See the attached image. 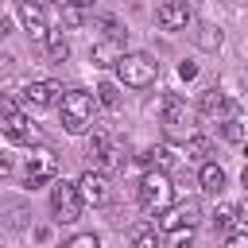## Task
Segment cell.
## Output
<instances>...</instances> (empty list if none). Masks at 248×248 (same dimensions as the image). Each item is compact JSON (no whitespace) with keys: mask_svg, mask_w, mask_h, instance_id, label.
Returning <instances> with one entry per match:
<instances>
[{"mask_svg":"<svg viewBox=\"0 0 248 248\" xmlns=\"http://www.w3.org/2000/svg\"><path fill=\"white\" fill-rule=\"evenodd\" d=\"M194 74H198V66H194V62H182V66H178V78H182V81H190Z\"/></svg>","mask_w":248,"mask_h":248,"instance_id":"obj_29","label":"cell"},{"mask_svg":"<svg viewBox=\"0 0 248 248\" xmlns=\"http://www.w3.org/2000/svg\"><path fill=\"white\" fill-rule=\"evenodd\" d=\"M81 19H85V8H81V4H70V0H62V23H66V27H78Z\"/></svg>","mask_w":248,"mask_h":248,"instance_id":"obj_21","label":"cell"},{"mask_svg":"<svg viewBox=\"0 0 248 248\" xmlns=\"http://www.w3.org/2000/svg\"><path fill=\"white\" fill-rule=\"evenodd\" d=\"M58 174V155L50 151V147H31V155H27V163H23V182L27 186H43V182H50Z\"/></svg>","mask_w":248,"mask_h":248,"instance_id":"obj_7","label":"cell"},{"mask_svg":"<svg viewBox=\"0 0 248 248\" xmlns=\"http://www.w3.org/2000/svg\"><path fill=\"white\" fill-rule=\"evenodd\" d=\"M81 205H85V198H81V190H78V182H54L50 186V209H54V217L58 221H78L81 217Z\"/></svg>","mask_w":248,"mask_h":248,"instance_id":"obj_4","label":"cell"},{"mask_svg":"<svg viewBox=\"0 0 248 248\" xmlns=\"http://www.w3.org/2000/svg\"><path fill=\"white\" fill-rule=\"evenodd\" d=\"M205 35H202V46L205 50H213V46H221V31H213V27H202Z\"/></svg>","mask_w":248,"mask_h":248,"instance_id":"obj_28","label":"cell"},{"mask_svg":"<svg viewBox=\"0 0 248 248\" xmlns=\"http://www.w3.org/2000/svg\"><path fill=\"white\" fill-rule=\"evenodd\" d=\"M140 205L147 213H167L174 205V186H170L167 170H143V178H140Z\"/></svg>","mask_w":248,"mask_h":248,"instance_id":"obj_1","label":"cell"},{"mask_svg":"<svg viewBox=\"0 0 248 248\" xmlns=\"http://www.w3.org/2000/svg\"><path fill=\"white\" fill-rule=\"evenodd\" d=\"M198 182H202V190H209V194H221V190H225V170H221L217 163H202V170H198Z\"/></svg>","mask_w":248,"mask_h":248,"instance_id":"obj_16","label":"cell"},{"mask_svg":"<svg viewBox=\"0 0 248 248\" xmlns=\"http://www.w3.org/2000/svg\"><path fill=\"white\" fill-rule=\"evenodd\" d=\"M240 221V205H229V202H221L217 209H213V225L217 229H232Z\"/></svg>","mask_w":248,"mask_h":248,"instance_id":"obj_19","label":"cell"},{"mask_svg":"<svg viewBox=\"0 0 248 248\" xmlns=\"http://www.w3.org/2000/svg\"><path fill=\"white\" fill-rule=\"evenodd\" d=\"M66 93H62V85H54V81H31L27 89H23V101L27 105H35V108H46V105H58Z\"/></svg>","mask_w":248,"mask_h":248,"instance_id":"obj_12","label":"cell"},{"mask_svg":"<svg viewBox=\"0 0 248 248\" xmlns=\"http://www.w3.org/2000/svg\"><path fill=\"white\" fill-rule=\"evenodd\" d=\"M89 155L97 159L101 170H120V167H124V147H120V140L108 136V132H97V136L89 140Z\"/></svg>","mask_w":248,"mask_h":248,"instance_id":"obj_8","label":"cell"},{"mask_svg":"<svg viewBox=\"0 0 248 248\" xmlns=\"http://www.w3.org/2000/svg\"><path fill=\"white\" fill-rule=\"evenodd\" d=\"M19 19H23V27H27V35L35 43H46L50 39V27L43 19V4H19Z\"/></svg>","mask_w":248,"mask_h":248,"instance_id":"obj_13","label":"cell"},{"mask_svg":"<svg viewBox=\"0 0 248 248\" xmlns=\"http://www.w3.org/2000/svg\"><path fill=\"white\" fill-rule=\"evenodd\" d=\"M116 74H120V81H124V85H132V89H143V85H151V81H155V74H159V62H155L151 54H140V50H132V54H124V58L116 62Z\"/></svg>","mask_w":248,"mask_h":248,"instance_id":"obj_3","label":"cell"},{"mask_svg":"<svg viewBox=\"0 0 248 248\" xmlns=\"http://www.w3.org/2000/svg\"><path fill=\"white\" fill-rule=\"evenodd\" d=\"M70 4H81V8H89V4H93V0H70Z\"/></svg>","mask_w":248,"mask_h":248,"instance_id":"obj_31","label":"cell"},{"mask_svg":"<svg viewBox=\"0 0 248 248\" xmlns=\"http://www.w3.org/2000/svg\"><path fill=\"white\" fill-rule=\"evenodd\" d=\"M190 19H194V16H190V4H186V0H163V4L155 8V23H159L163 31H182Z\"/></svg>","mask_w":248,"mask_h":248,"instance_id":"obj_10","label":"cell"},{"mask_svg":"<svg viewBox=\"0 0 248 248\" xmlns=\"http://www.w3.org/2000/svg\"><path fill=\"white\" fill-rule=\"evenodd\" d=\"M244 190H248V167H244Z\"/></svg>","mask_w":248,"mask_h":248,"instance_id":"obj_32","label":"cell"},{"mask_svg":"<svg viewBox=\"0 0 248 248\" xmlns=\"http://www.w3.org/2000/svg\"><path fill=\"white\" fill-rule=\"evenodd\" d=\"M0 128H4V136H8V140H19V143L39 140L35 124H31V120L16 108V101H12V97H4V101H0Z\"/></svg>","mask_w":248,"mask_h":248,"instance_id":"obj_6","label":"cell"},{"mask_svg":"<svg viewBox=\"0 0 248 248\" xmlns=\"http://www.w3.org/2000/svg\"><path fill=\"white\" fill-rule=\"evenodd\" d=\"M35 4H58V0H35Z\"/></svg>","mask_w":248,"mask_h":248,"instance_id":"obj_33","label":"cell"},{"mask_svg":"<svg viewBox=\"0 0 248 248\" xmlns=\"http://www.w3.org/2000/svg\"><path fill=\"white\" fill-rule=\"evenodd\" d=\"M198 205L194 202H182V205H170L167 213H163V229L167 232H174V229H182V225H198Z\"/></svg>","mask_w":248,"mask_h":248,"instance_id":"obj_14","label":"cell"},{"mask_svg":"<svg viewBox=\"0 0 248 248\" xmlns=\"http://www.w3.org/2000/svg\"><path fill=\"white\" fill-rule=\"evenodd\" d=\"M66 248H101V240H97L93 232H78V236L66 240Z\"/></svg>","mask_w":248,"mask_h":248,"instance_id":"obj_25","label":"cell"},{"mask_svg":"<svg viewBox=\"0 0 248 248\" xmlns=\"http://www.w3.org/2000/svg\"><path fill=\"white\" fill-rule=\"evenodd\" d=\"M244 159H248V143H244Z\"/></svg>","mask_w":248,"mask_h":248,"instance_id":"obj_34","label":"cell"},{"mask_svg":"<svg viewBox=\"0 0 248 248\" xmlns=\"http://www.w3.org/2000/svg\"><path fill=\"white\" fill-rule=\"evenodd\" d=\"M89 124H93V97L85 89H70L62 97V128L70 136H81Z\"/></svg>","mask_w":248,"mask_h":248,"instance_id":"obj_2","label":"cell"},{"mask_svg":"<svg viewBox=\"0 0 248 248\" xmlns=\"http://www.w3.org/2000/svg\"><path fill=\"white\" fill-rule=\"evenodd\" d=\"M167 248H194V225H182V229H174Z\"/></svg>","mask_w":248,"mask_h":248,"instance_id":"obj_22","label":"cell"},{"mask_svg":"<svg viewBox=\"0 0 248 248\" xmlns=\"http://www.w3.org/2000/svg\"><path fill=\"white\" fill-rule=\"evenodd\" d=\"M132 248H159V232H155V229H136Z\"/></svg>","mask_w":248,"mask_h":248,"instance_id":"obj_23","label":"cell"},{"mask_svg":"<svg viewBox=\"0 0 248 248\" xmlns=\"http://www.w3.org/2000/svg\"><path fill=\"white\" fill-rule=\"evenodd\" d=\"M43 46H46V54H50L54 62H66V58H70V43L62 39V31H50V39H46Z\"/></svg>","mask_w":248,"mask_h":248,"instance_id":"obj_20","label":"cell"},{"mask_svg":"<svg viewBox=\"0 0 248 248\" xmlns=\"http://www.w3.org/2000/svg\"><path fill=\"white\" fill-rule=\"evenodd\" d=\"M93 27L101 31V39H120V43H124V27H120V19H116V16H97V19H93Z\"/></svg>","mask_w":248,"mask_h":248,"instance_id":"obj_18","label":"cell"},{"mask_svg":"<svg viewBox=\"0 0 248 248\" xmlns=\"http://www.w3.org/2000/svg\"><path fill=\"white\" fill-rule=\"evenodd\" d=\"M240 225H244V229H248V202H244V205H240Z\"/></svg>","mask_w":248,"mask_h":248,"instance_id":"obj_30","label":"cell"},{"mask_svg":"<svg viewBox=\"0 0 248 248\" xmlns=\"http://www.w3.org/2000/svg\"><path fill=\"white\" fill-rule=\"evenodd\" d=\"M78 190L85 198V205H108L112 202V182H108V170H85L78 178Z\"/></svg>","mask_w":248,"mask_h":248,"instance_id":"obj_9","label":"cell"},{"mask_svg":"<svg viewBox=\"0 0 248 248\" xmlns=\"http://www.w3.org/2000/svg\"><path fill=\"white\" fill-rule=\"evenodd\" d=\"M140 163H143L147 170H167V167L174 163V155H170L167 147H147V151L140 155Z\"/></svg>","mask_w":248,"mask_h":248,"instance_id":"obj_17","label":"cell"},{"mask_svg":"<svg viewBox=\"0 0 248 248\" xmlns=\"http://www.w3.org/2000/svg\"><path fill=\"white\" fill-rule=\"evenodd\" d=\"M163 132L170 140H182V143L190 140V108H186V101L178 93L163 97Z\"/></svg>","mask_w":248,"mask_h":248,"instance_id":"obj_5","label":"cell"},{"mask_svg":"<svg viewBox=\"0 0 248 248\" xmlns=\"http://www.w3.org/2000/svg\"><path fill=\"white\" fill-rule=\"evenodd\" d=\"M198 112L205 116V120H217V124H225L229 116H236V105L221 93V89H205L202 93V105H198Z\"/></svg>","mask_w":248,"mask_h":248,"instance_id":"obj_11","label":"cell"},{"mask_svg":"<svg viewBox=\"0 0 248 248\" xmlns=\"http://www.w3.org/2000/svg\"><path fill=\"white\" fill-rule=\"evenodd\" d=\"M89 58H93V66H116V62L124 58L120 39H97L93 50H89Z\"/></svg>","mask_w":248,"mask_h":248,"instance_id":"obj_15","label":"cell"},{"mask_svg":"<svg viewBox=\"0 0 248 248\" xmlns=\"http://www.w3.org/2000/svg\"><path fill=\"white\" fill-rule=\"evenodd\" d=\"M225 248H248V229H232L229 240H225Z\"/></svg>","mask_w":248,"mask_h":248,"instance_id":"obj_27","label":"cell"},{"mask_svg":"<svg viewBox=\"0 0 248 248\" xmlns=\"http://www.w3.org/2000/svg\"><path fill=\"white\" fill-rule=\"evenodd\" d=\"M97 101H101V105H108V108H116V101H120V93H116V85H108V81H105V85L97 89Z\"/></svg>","mask_w":248,"mask_h":248,"instance_id":"obj_26","label":"cell"},{"mask_svg":"<svg viewBox=\"0 0 248 248\" xmlns=\"http://www.w3.org/2000/svg\"><path fill=\"white\" fill-rule=\"evenodd\" d=\"M221 136H225V140H232V143H236V140H244V124H240V120H236V116H229V120H225V124H221Z\"/></svg>","mask_w":248,"mask_h":248,"instance_id":"obj_24","label":"cell"}]
</instances>
